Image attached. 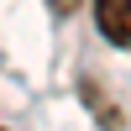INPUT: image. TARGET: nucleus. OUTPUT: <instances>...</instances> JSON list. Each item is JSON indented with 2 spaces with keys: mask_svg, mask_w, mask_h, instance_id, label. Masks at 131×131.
Listing matches in <instances>:
<instances>
[{
  "mask_svg": "<svg viewBox=\"0 0 131 131\" xmlns=\"http://www.w3.org/2000/svg\"><path fill=\"white\" fill-rule=\"evenodd\" d=\"M94 21H100L105 42L131 47V0H94Z\"/></svg>",
  "mask_w": 131,
  "mask_h": 131,
  "instance_id": "nucleus-1",
  "label": "nucleus"
},
{
  "mask_svg": "<svg viewBox=\"0 0 131 131\" xmlns=\"http://www.w3.org/2000/svg\"><path fill=\"white\" fill-rule=\"evenodd\" d=\"M52 5V16H73V10H79V0H47Z\"/></svg>",
  "mask_w": 131,
  "mask_h": 131,
  "instance_id": "nucleus-2",
  "label": "nucleus"
}]
</instances>
